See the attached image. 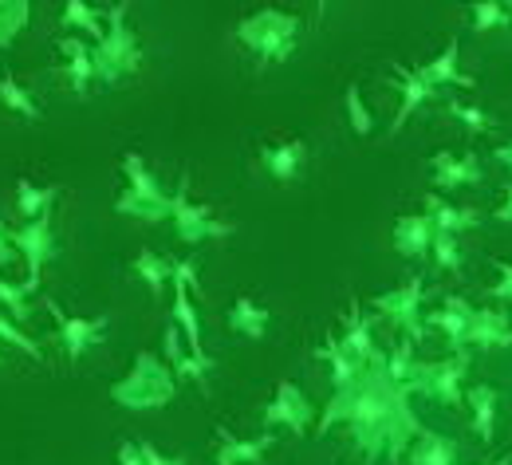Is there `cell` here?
<instances>
[{"instance_id": "obj_26", "label": "cell", "mask_w": 512, "mask_h": 465, "mask_svg": "<svg viewBox=\"0 0 512 465\" xmlns=\"http://www.w3.org/2000/svg\"><path fill=\"white\" fill-rule=\"evenodd\" d=\"M268 324H272L268 308H264V304H256V300H249V296H237V300L229 304V328H233L237 335H249V339H264Z\"/></svg>"}, {"instance_id": "obj_27", "label": "cell", "mask_w": 512, "mask_h": 465, "mask_svg": "<svg viewBox=\"0 0 512 465\" xmlns=\"http://www.w3.org/2000/svg\"><path fill=\"white\" fill-rule=\"evenodd\" d=\"M56 198H60V186H36V182H28V178L16 182V213H20L24 221H36V217L52 213Z\"/></svg>"}, {"instance_id": "obj_24", "label": "cell", "mask_w": 512, "mask_h": 465, "mask_svg": "<svg viewBox=\"0 0 512 465\" xmlns=\"http://www.w3.org/2000/svg\"><path fill=\"white\" fill-rule=\"evenodd\" d=\"M410 465H457V442L449 434H438V430H422L418 442L410 446L406 454Z\"/></svg>"}, {"instance_id": "obj_32", "label": "cell", "mask_w": 512, "mask_h": 465, "mask_svg": "<svg viewBox=\"0 0 512 465\" xmlns=\"http://www.w3.org/2000/svg\"><path fill=\"white\" fill-rule=\"evenodd\" d=\"M343 111H347V123H351V131L359 134V138L375 134V115H371V107H367L359 83H347V91H343Z\"/></svg>"}, {"instance_id": "obj_2", "label": "cell", "mask_w": 512, "mask_h": 465, "mask_svg": "<svg viewBox=\"0 0 512 465\" xmlns=\"http://www.w3.org/2000/svg\"><path fill=\"white\" fill-rule=\"evenodd\" d=\"M178 395V375L154 351H138L127 379L111 383V402L123 410H162Z\"/></svg>"}, {"instance_id": "obj_30", "label": "cell", "mask_w": 512, "mask_h": 465, "mask_svg": "<svg viewBox=\"0 0 512 465\" xmlns=\"http://www.w3.org/2000/svg\"><path fill=\"white\" fill-rule=\"evenodd\" d=\"M60 20H64V28H75V32H83V36H91L95 44L107 36V24H103L99 12H95L91 4H83V0H67Z\"/></svg>"}, {"instance_id": "obj_18", "label": "cell", "mask_w": 512, "mask_h": 465, "mask_svg": "<svg viewBox=\"0 0 512 465\" xmlns=\"http://www.w3.org/2000/svg\"><path fill=\"white\" fill-rule=\"evenodd\" d=\"M394 71V79H398V87H402V103H398V111H394V123H390V134H398L406 127V119L418 111V107H426L438 91L418 75V67H406V64H390Z\"/></svg>"}, {"instance_id": "obj_5", "label": "cell", "mask_w": 512, "mask_h": 465, "mask_svg": "<svg viewBox=\"0 0 512 465\" xmlns=\"http://www.w3.org/2000/svg\"><path fill=\"white\" fill-rule=\"evenodd\" d=\"M123 174H127V190L115 198V209L123 213V217H134V221H166L170 217V205L174 198L158 186V178H154V170L146 166V158L142 154H123Z\"/></svg>"}, {"instance_id": "obj_3", "label": "cell", "mask_w": 512, "mask_h": 465, "mask_svg": "<svg viewBox=\"0 0 512 465\" xmlns=\"http://www.w3.org/2000/svg\"><path fill=\"white\" fill-rule=\"evenodd\" d=\"M237 40L253 52L260 64H284L300 40V16L284 8H260L237 24Z\"/></svg>"}, {"instance_id": "obj_28", "label": "cell", "mask_w": 512, "mask_h": 465, "mask_svg": "<svg viewBox=\"0 0 512 465\" xmlns=\"http://www.w3.org/2000/svg\"><path fill=\"white\" fill-rule=\"evenodd\" d=\"M134 272H138V280L150 288V296H162V292H166V284L174 280V265H170V257H162V253H154V249H138V257H134Z\"/></svg>"}, {"instance_id": "obj_41", "label": "cell", "mask_w": 512, "mask_h": 465, "mask_svg": "<svg viewBox=\"0 0 512 465\" xmlns=\"http://www.w3.org/2000/svg\"><path fill=\"white\" fill-rule=\"evenodd\" d=\"M138 450H142V462L146 465H190L186 454H162L154 442H138Z\"/></svg>"}, {"instance_id": "obj_19", "label": "cell", "mask_w": 512, "mask_h": 465, "mask_svg": "<svg viewBox=\"0 0 512 465\" xmlns=\"http://www.w3.org/2000/svg\"><path fill=\"white\" fill-rule=\"evenodd\" d=\"M268 450H272V434H260V438H237V434H229L225 426H217L213 465H260Z\"/></svg>"}, {"instance_id": "obj_10", "label": "cell", "mask_w": 512, "mask_h": 465, "mask_svg": "<svg viewBox=\"0 0 512 465\" xmlns=\"http://www.w3.org/2000/svg\"><path fill=\"white\" fill-rule=\"evenodd\" d=\"M260 422H264V430L284 426V430H292V434H308L312 422H316V410H312V399L300 391V383L280 379L276 391H272V399H268V406H264V414H260Z\"/></svg>"}, {"instance_id": "obj_16", "label": "cell", "mask_w": 512, "mask_h": 465, "mask_svg": "<svg viewBox=\"0 0 512 465\" xmlns=\"http://www.w3.org/2000/svg\"><path fill=\"white\" fill-rule=\"evenodd\" d=\"M434 217L430 213H402L394 221V253L398 257H410V261H422L434 245Z\"/></svg>"}, {"instance_id": "obj_13", "label": "cell", "mask_w": 512, "mask_h": 465, "mask_svg": "<svg viewBox=\"0 0 512 465\" xmlns=\"http://www.w3.org/2000/svg\"><path fill=\"white\" fill-rule=\"evenodd\" d=\"M430 174H434V186L438 190H461V186H477L485 178L481 170V158L469 150V154H449V150H438L430 158Z\"/></svg>"}, {"instance_id": "obj_17", "label": "cell", "mask_w": 512, "mask_h": 465, "mask_svg": "<svg viewBox=\"0 0 512 465\" xmlns=\"http://www.w3.org/2000/svg\"><path fill=\"white\" fill-rule=\"evenodd\" d=\"M469 320H473V304L465 296H446L442 308H434L426 316V328L442 332L453 351H465V335H469Z\"/></svg>"}, {"instance_id": "obj_6", "label": "cell", "mask_w": 512, "mask_h": 465, "mask_svg": "<svg viewBox=\"0 0 512 465\" xmlns=\"http://www.w3.org/2000/svg\"><path fill=\"white\" fill-rule=\"evenodd\" d=\"M473 359L469 351H453L446 359H418L414 367V379L406 383L410 395H422V399H434L442 406H461L465 402V375H469Z\"/></svg>"}, {"instance_id": "obj_40", "label": "cell", "mask_w": 512, "mask_h": 465, "mask_svg": "<svg viewBox=\"0 0 512 465\" xmlns=\"http://www.w3.org/2000/svg\"><path fill=\"white\" fill-rule=\"evenodd\" d=\"M493 268L501 272V280H497L485 296H493L497 304H512V261H493Z\"/></svg>"}, {"instance_id": "obj_25", "label": "cell", "mask_w": 512, "mask_h": 465, "mask_svg": "<svg viewBox=\"0 0 512 465\" xmlns=\"http://www.w3.org/2000/svg\"><path fill=\"white\" fill-rule=\"evenodd\" d=\"M56 48H60V56H67V79H71V91H75V95H87V87H91V79H95L91 48H87L79 36H64Z\"/></svg>"}, {"instance_id": "obj_36", "label": "cell", "mask_w": 512, "mask_h": 465, "mask_svg": "<svg viewBox=\"0 0 512 465\" xmlns=\"http://www.w3.org/2000/svg\"><path fill=\"white\" fill-rule=\"evenodd\" d=\"M0 339H4L8 347H16V351H24L28 359H36V363H44V347H40V343H36L32 335L24 332V328H20L16 320H8L4 312H0Z\"/></svg>"}, {"instance_id": "obj_47", "label": "cell", "mask_w": 512, "mask_h": 465, "mask_svg": "<svg viewBox=\"0 0 512 465\" xmlns=\"http://www.w3.org/2000/svg\"><path fill=\"white\" fill-rule=\"evenodd\" d=\"M0 363H4V355H0Z\"/></svg>"}, {"instance_id": "obj_39", "label": "cell", "mask_w": 512, "mask_h": 465, "mask_svg": "<svg viewBox=\"0 0 512 465\" xmlns=\"http://www.w3.org/2000/svg\"><path fill=\"white\" fill-rule=\"evenodd\" d=\"M186 355H190V347H186V339H182V328H178V324H170L166 335H162V359H166V363H170V371H174Z\"/></svg>"}, {"instance_id": "obj_29", "label": "cell", "mask_w": 512, "mask_h": 465, "mask_svg": "<svg viewBox=\"0 0 512 465\" xmlns=\"http://www.w3.org/2000/svg\"><path fill=\"white\" fill-rule=\"evenodd\" d=\"M0 107L12 111V115H20V119H28V123H40L44 119V111L36 107V99L20 87V79L12 71H0Z\"/></svg>"}, {"instance_id": "obj_12", "label": "cell", "mask_w": 512, "mask_h": 465, "mask_svg": "<svg viewBox=\"0 0 512 465\" xmlns=\"http://www.w3.org/2000/svg\"><path fill=\"white\" fill-rule=\"evenodd\" d=\"M339 339H343V347H347L363 367H383L386 363V351L375 343V320L363 312V304H351Z\"/></svg>"}, {"instance_id": "obj_15", "label": "cell", "mask_w": 512, "mask_h": 465, "mask_svg": "<svg viewBox=\"0 0 512 465\" xmlns=\"http://www.w3.org/2000/svg\"><path fill=\"white\" fill-rule=\"evenodd\" d=\"M308 158H312L308 138H288V142H276V146H264L260 150V162H264V170L276 182H296L308 170Z\"/></svg>"}, {"instance_id": "obj_4", "label": "cell", "mask_w": 512, "mask_h": 465, "mask_svg": "<svg viewBox=\"0 0 512 465\" xmlns=\"http://www.w3.org/2000/svg\"><path fill=\"white\" fill-rule=\"evenodd\" d=\"M95 60V79L99 83H119L142 67V44L130 28V4H111L107 8V36L91 48Z\"/></svg>"}, {"instance_id": "obj_42", "label": "cell", "mask_w": 512, "mask_h": 465, "mask_svg": "<svg viewBox=\"0 0 512 465\" xmlns=\"http://www.w3.org/2000/svg\"><path fill=\"white\" fill-rule=\"evenodd\" d=\"M0 265H16V249H12V229H4V221H0Z\"/></svg>"}, {"instance_id": "obj_1", "label": "cell", "mask_w": 512, "mask_h": 465, "mask_svg": "<svg viewBox=\"0 0 512 465\" xmlns=\"http://www.w3.org/2000/svg\"><path fill=\"white\" fill-rule=\"evenodd\" d=\"M410 399L414 395L386 375V363L367 367L351 387L331 391V402L323 406L316 434L327 438L335 426H347L355 450L363 454L367 465H375L379 458L402 462L410 454V446L418 442V434L426 430Z\"/></svg>"}, {"instance_id": "obj_34", "label": "cell", "mask_w": 512, "mask_h": 465, "mask_svg": "<svg viewBox=\"0 0 512 465\" xmlns=\"http://www.w3.org/2000/svg\"><path fill=\"white\" fill-rule=\"evenodd\" d=\"M0 308H4V316H8V320L28 324V316H32V300H28L24 284H12V280H4V276H0Z\"/></svg>"}, {"instance_id": "obj_11", "label": "cell", "mask_w": 512, "mask_h": 465, "mask_svg": "<svg viewBox=\"0 0 512 465\" xmlns=\"http://www.w3.org/2000/svg\"><path fill=\"white\" fill-rule=\"evenodd\" d=\"M48 312L56 320V339L64 343V355L67 363H79L95 343H103L107 335V316H95V320H83V316H67L60 312V304L48 300Z\"/></svg>"}, {"instance_id": "obj_31", "label": "cell", "mask_w": 512, "mask_h": 465, "mask_svg": "<svg viewBox=\"0 0 512 465\" xmlns=\"http://www.w3.org/2000/svg\"><path fill=\"white\" fill-rule=\"evenodd\" d=\"M32 24L28 0H0V48H12V40Z\"/></svg>"}, {"instance_id": "obj_33", "label": "cell", "mask_w": 512, "mask_h": 465, "mask_svg": "<svg viewBox=\"0 0 512 465\" xmlns=\"http://www.w3.org/2000/svg\"><path fill=\"white\" fill-rule=\"evenodd\" d=\"M414 367H418L414 343H410V339H398V343L386 351V375H390L398 387H406V383L414 379Z\"/></svg>"}, {"instance_id": "obj_45", "label": "cell", "mask_w": 512, "mask_h": 465, "mask_svg": "<svg viewBox=\"0 0 512 465\" xmlns=\"http://www.w3.org/2000/svg\"><path fill=\"white\" fill-rule=\"evenodd\" d=\"M493 158H497V162H501V166H505V170L512 174V142H505V146H497V150H493Z\"/></svg>"}, {"instance_id": "obj_43", "label": "cell", "mask_w": 512, "mask_h": 465, "mask_svg": "<svg viewBox=\"0 0 512 465\" xmlns=\"http://www.w3.org/2000/svg\"><path fill=\"white\" fill-rule=\"evenodd\" d=\"M119 465H146L142 462V450H138V442H119Z\"/></svg>"}, {"instance_id": "obj_14", "label": "cell", "mask_w": 512, "mask_h": 465, "mask_svg": "<svg viewBox=\"0 0 512 465\" xmlns=\"http://www.w3.org/2000/svg\"><path fill=\"white\" fill-rule=\"evenodd\" d=\"M465 347H481V351H501L512 347V320L505 308H473Z\"/></svg>"}, {"instance_id": "obj_8", "label": "cell", "mask_w": 512, "mask_h": 465, "mask_svg": "<svg viewBox=\"0 0 512 465\" xmlns=\"http://www.w3.org/2000/svg\"><path fill=\"white\" fill-rule=\"evenodd\" d=\"M12 249L24 257V268H28V280H24V292H36L40 280H44V265L56 257V217L44 213L36 221H24L20 229H12Z\"/></svg>"}, {"instance_id": "obj_7", "label": "cell", "mask_w": 512, "mask_h": 465, "mask_svg": "<svg viewBox=\"0 0 512 465\" xmlns=\"http://www.w3.org/2000/svg\"><path fill=\"white\" fill-rule=\"evenodd\" d=\"M422 300H426V276H410L398 288H390L383 296H375V312L386 316L402 339H410L414 347L426 339V316H422Z\"/></svg>"}, {"instance_id": "obj_35", "label": "cell", "mask_w": 512, "mask_h": 465, "mask_svg": "<svg viewBox=\"0 0 512 465\" xmlns=\"http://www.w3.org/2000/svg\"><path fill=\"white\" fill-rule=\"evenodd\" d=\"M446 107H449V115H453V119H457L469 134H489L493 127H497V123H493V115H489V111H481V107H473V103L449 99Z\"/></svg>"}, {"instance_id": "obj_46", "label": "cell", "mask_w": 512, "mask_h": 465, "mask_svg": "<svg viewBox=\"0 0 512 465\" xmlns=\"http://www.w3.org/2000/svg\"><path fill=\"white\" fill-rule=\"evenodd\" d=\"M489 465H512V458H501V462H489Z\"/></svg>"}, {"instance_id": "obj_38", "label": "cell", "mask_w": 512, "mask_h": 465, "mask_svg": "<svg viewBox=\"0 0 512 465\" xmlns=\"http://www.w3.org/2000/svg\"><path fill=\"white\" fill-rule=\"evenodd\" d=\"M430 257H434V265L446 268V272H461V245H457L453 233H434Z\"/></svg>"}, {"instance_id": "obj_22", "label": "cell", "mask_w": 512, "mask_h": 465, "mask_svg": "<svg viewBox=\"0 0 512 465\" xmlns=\"http://www.w3.org/2000/svg\"><path fill=\"white\" fill-rule=\"evenodd\" d=\"M316 359H323V363L331 367V391L351 387V383H355V379L367 371V367H363V363H359V359H355V355L343 347V339H339L335 332L323 339V347L316 351Z\"/></svg>"}, {"instance_id": "obj_44", "label": "cell", "mask_w": 512, "mask_h": 465, "mask_svg": "<svg viewBox=\"0 0 512 465\" xmlns=\"http://www.w3.org/2000/svg\"><path fill=\"white\" fill-rule=\"evenodd\" d=\"M497 221L512 225V182L505 186V198H501V205H497Z\"/></svg>"}, {"instance_id": "obj_20", "label": "cell", "mask_w": 512, "mask_h": 465, "mask_svg": "<svg viewBox=\"0 0 512 465\" xmlns=\"http://www.w3.org/2000/svg\"><path fill=\"white\" fill-rule=\"evenodd\" d=\"M457 60H461V44H457V36H453L446 48H442V56H434L430 64L418 67V75H422L434 91H438V87H446V83H453V87H469V91H473V87H477V83H473V75H465Z\"/></svg>"}, {"instance_id": "obj_9", "label": "cell", "mask_w": 512, "mask_h": 465, "mask_svg": "<svg viewBox=\"0 0 512 465\" xmlns=\"http://www.w3.org/2000/svg\"><path fill=\"white\" fill-rule=\"evenodd\" d=\"M170 221H174V229H178V237H182L186 245H201V241L237 233L233 221H221V217H213L209 205L190 201V178L178 182V194H174V205H170Z\"/></svg>"}, {"instance_id": "obj_37", "label": "cell", "mask_w": 512, "mask_h": 465, "mask_svg": "<svg viewBox=\"0 0 512 465\" xmlns=\"http://www.w3.org/2000/svg\"><path fill=\"white\" fill-rule=\"evenodd\" d=\"M469 16H473L477 32H493V28L509 24V8L501 0H477V4H469Z\"/></svg>"}, {"instance_id": "obj_21", "label": "cell", "mask_w": 512, "mask_h": 465, "mask_svg": "<svg viewBox=\"0 0 512 465\" xmlns=\"http://www.w3.org/2000/svg\"><path fill=\"white\" fill-rule=\"evenodd\" d=\"M465 402H469V414H473V434L489 446V442L497 438V410H501V395H497V387L477 383V387H469V391H465Z\"/></svg>"}, {"instance_id": "obj_23", "label": "cell", "mask_w": 512, "mask_h": 465, "mask_svg": "<svg viewBox=\"0 0 512 465\" xmlns=\"http://www.w3.org/2000/svg\"><path fill=\"white\" fill-rule=\"evenodd\" d=\"M426 213L434 217V229L438 233H465V229H473L477 221H481V213L477 209H469V205H453V201L438 198V194H426Z\"/></svg>"}]
</instances>
